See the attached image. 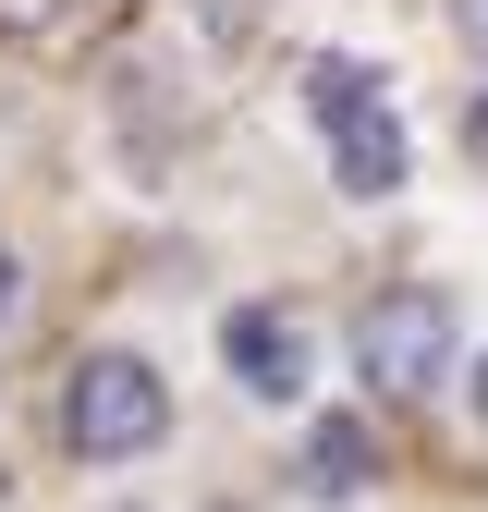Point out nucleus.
<instances>
[{"label":"nucleus","instance_id":"f257e3e1","mask_svg":"<svg viewBox=\"0 0 488 512\" xmlns=\"http://www.w3.org/2000/svg\"><path fill=\"white\" fill-rule=\"evenodd\" d=\"M305 110H318V135H330L342 196H403V122H391L366 61H318V74H305Z\"/></svg>","mask_w":488,"mask_h":512},{"label":"nucleus","instance_id":"f03ea898","mask_svg":"<svg viewBox=\"0 0 488 512\" xmlns=\"http://www.w3.org/2000/svg\"><path fill=\"white\" fill-rule=\"evenodd\" d=\"M159 427H171V391H159V366H147V354H86V366H74L61 439H74L86 464H135Z\"/></svg>","mask_w":488,"mask_h":512},{"label":"nucleus","instance_id":"7ed1b4c3","mask_svg":"<svg viewBox=\"0 0 488 512\" xmlns=\"http://www.w3.org/2000/svg\"><path fill=\"white\" fill-rule=\"evenodd\" d=\"M354 366L379 378L391 403H427V391L452 378V305H440V293H415V281L379 293V305L354 317Z\"/></svg>","mask_w":488,"mask_h":512},{"label":"nucleus","instance_id":"20e7f679","mask_svg":"<svg viewBox=\"0 0 488 512\" xmlns=\"http://www.w3.org/2000/svg\"><path fill=\"white\" fill-rule=\"evenodd\" d=\"M220 354H232V378H244L257 403H293V391H305V330H293L281 305H244L232 330H220Z\"/></svg>","mask_w":488,"mask_h":512},{"label":"nucleus","instance_id":"39448f33","mask_svg":"<svg viewBox=\"0 0 488 512\" xmlns=\"http://www.w3.org/2000/svg\"><path fill=\"white\" fill-rule=\"evenodd\" d=\"M366 476H379V439H366L354 415H330L318 439H305V488H330V500H342V488H366Z\"/></svg>","mask_w":488,"mask_h":512},{"label":"nucleus","instance_id":"423d86ee","mask_svg":"<svg viewBox=\"0 0 488 512\" xmlns=\"http://www.w3.org/2000/svg\"><path fill=\"white\" fill-rule=\"evenodd\" d=\"M452 13H464V37H476V49H488V0H452Z\"/></svg>","mask_w":488,"mask_h":512},{"label":"nucleus","instance_id":"0eeeda50","mask_svg":"<svg viewBox=\"0 0 488 512\" xmlns=\"http://www.w3.org/2000/svg\"><path fill=\"white\" fill-rule=\"evenodd\" d=\"M476 159H488V98H476Z\"/></svg>","mask_w":488,"mask_h":512},{"label":"nucleus","instance_id":"6e6552de","mask_svg":"<svg viewBox=\"0 0 488 512\" xmlns=\"http://www.w3.org/2000/svg\"><path fill=\"white\" fill-rule=\"evenodd\" d=\"M476 427H488V366H476Z\"/></svg>","mask_w":488,"mask_h":512},{"label":"nucleus","instance_id":"1a4fd4ad","mask_svg":"<svg viewBox=\"0 0 488 512\" xmlns=\"http://www.w3.org/2000/svg\"><path fill=\"white\" fill-rule=\"evenodd\" d=\"M0 305H13V256H0Z\"/></svg>","mask_w":488,"mask_h":512}]
</instances>
